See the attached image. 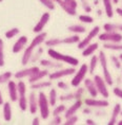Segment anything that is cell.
Returning <instances> with one entry per match:
<instances>
[{
	"label": "cell",
	"mask_w": 122,
	"mask_h": 125,
	"mask_svg": "<svg viewBox=\"0 0 122 125\" xmlns=\"http://www.w3.org/2000/svg\"><path fill=\"white\" fill-rule=\"evenodd\" d=\"M116 13H117L119 16L122 17V8H117L116 9Z\"/></svg>",
	"instance_id": "f5cc1de1"
},
{
	"label": "cell",
	"mask_w": 122,
	"mask_h": 125,
	"mask_svg": "<svg viewBox=\"0 0 122 125\" xmlns=\"http://www.w3.org/2000/svg\"><path fill=\"white\" fill-rule=\"evenodd\" d=\"M92 107H89V106H87L86 108H84L83 109V114H86V115H89V114H92V109H90Z\"/></svg>",
	"instance_id": "681fc988"
},
{
	"label": "cell",
	"mask_w": 122,
	"mask_h": 125,
	"mask_svg": "<svg viewBox=\"0 0 122 125\" xmlns=\"http://www.w3.org/2000/svg\"><path fill=\"white\" fill-rule=\"evenodd\" d=\"M77 121H78V117L76 115H71V117L66 118V122H64V124L65 125H74L77 123Z\"/></svg>",
	"instance_id": "7bdbcfd3"
},
{
	"label": "cell",
	"mask_w": 122,
	"mask_h": 125,
	"mask_svg": "<svg viewBox=\"0 0 122 125\" xmlns=\"http://www.w3.org/2000/svg\"><path fill=\"white\" fill-rule=\"evenodd\" d=\"M1 1H2V0H0V2H1Z\"/></svg>",
	"instance_id": "be15d7a7"
},
{
	"label": "cell",
	"mask_w": 122,
	"mask_h": 125,
	"mask_svg": "<svg viewBox=\"0 0 122 125\" xmlns=\"http://www.w3.org/2000/svg\"><path fill=\"white\" fill-rule=\"evenodd\" d=\"M26 43H27V37L26 36H20L13 46V53L16 54V53H19L20 51H22L24 49V47L26 46Z\"/></svg>",
	"instance_id": "ac0fdd59"
},
{
	"label": "cell",
	"mask_w": 122,
	"mask_h": 125,
	"mask_svg": "<svg viewBox=\"0 0 122 125\" xmlns=\"http://www.w3.org/2000/svg\"><path fill=\"white\" fill-rule=\"evenodd\" d=\"M46 32H40L37 34L36 37H34V39L32 40V42H31V45L25 48V51H24V54L22 55V58H21V64L23 65V66H25L30 62V59L32 57L33 53H34V50H35L37 47L40 46L42 42H45V38H46Z\"/></svg>",
	"instance_id": "6da1fadb"
},
{
	"label": "cell",
	"mask_w": 122,
	"mask_h": 125,
	"mask_svg": "<svg viewBox=\"0 0 122 125\" xmlns=\"http://www.w3.org/2000/svg\"><path fill=\"white\" fill-rule=\"evenodd\" d=\"M49 103L51 106H55L56 103H57V99H58V95H57V91H56V89H51V91H49Z\"/></svg>",
	"instance_id": "1f68e13d"
},
{
	"label": "cell",
	"mask_w": 122,
	"mask_h": 125,
	"mask_svg": "<svg viewBox=\"0 0 122 125\" xmlns=\"http://www.w3.org/2000/svg\"><path fill=\"white\" fill-rule=\"evenodd\" d=\"M99 62H100V66H101V69H102V72H103V79L106 82V84L109 86H112L114 84V81H113V77H112V74L109 73L108 71V65H107V58H106V55L103 51H100L99 53Z\"/></svg>",
	"instance_id": "277c9868"
},
{
	"label": "cell",
	"mask_w": 122,
	"mask_h": 125,
	"mask_svg": "<svg viewBox=\"0 0 122 125\" xmlns=\"http://www.w3.org/2000/svg\"><path fill=\"white\" fill-rule=\"evenodd\" d=\"M103 48L107 50H113V51H122V43H114V42H105L103 45Z\"/></svg>",
	"instance_id": "f546056e"
},
{
	"label": "cell",
	"mask_w": 122,
	"mask_h": 125,
	"mask_svg": "<svg viewBox=\"0 0 122 125\" xmlns=\"http://www.w3.org/2000/svg\"><path fill=\"white\" fill-rule=\"evenodd\" d=\"M117 124H118V125H122V120H121V121H118Z\"/></svg>",
	"instance_id": "91938a15"
},
{
	"label": "cell",
	"mask_w": 122,
	"mask_h": 125,
	"mask_svg": "<svg viewBox=\"0 0 122 125\" xmlns=\"http://www.w3.org/2000/svg\"><path fill=\"white\" fill-rule=\"evenodd\" d=\"M38 109L40 110V117L46 120L49 117V103L44 92L40 91L38 94Z\"/></svg>",
	"instance_id": "3957f363"
},
{
	"label": "cell",
	"mask_w": 122,
	"mask_h": 125,
	"mask_svg": "<svg viewBox=\"0 0 122 125\" xmlns=\"http://www.w3.org/2000/svg\"><path fill=\"white\" fill-rule=\"evenodd\" d=\"M42 53H43V49H42V48H38V49H37V51L35 52V54L33 53L34 55H32V57H31L30 62H35L37 59L40 58V56H41Z\"/></svg>",
	"instance_id": "74e56055"
},
{
	"label": "cell",
	"mask_w": 122,
	"mask_h": 125,
	"mask_svg": "<svg viewBox=\"0 0 122 125\" xmlns=\"http://www.w3.org/2000/svg\"><path fill=\"white\" fill-rule=\"evenodd\" d=\"M112 1H113V3H118L119 0H112Z\"/></svg>",
	"instance_id": "680465c9"
},
{
	"label": "cell",
	"mask_w": 122,
	"mask_h": 125,
	"mask_svg": "<svg viewBox=\"0 0 122 125\" xmlns=\"http://www.w3.org/2000/svg\"><path fill=\"white\" fill-rule=\"evenodd\" d=\"M99 2H100V0H94V4L95 5H98Z\"/></svg>",
	"instance_id": "6f0895ef"
},
{
	"label": "cell",
	"mask_w": 122,
	"mask_h": 125,
	"mask_svg": "<svg viewBox=\"0 0 122 125\" xmlns=\"http://www.w3.org/2000/svg\"><path fill=\"white\" fill-rule=\"evenodd\" d=\"M3 96H2V93L0 91V105H3Z\"/></svg>",
	"instance_id": "11a10c76"
},
{
	"label": "cell",
	"mask_w": 122,
	"mask_h": 125,
	"mask_svg": "<svg viewBox=\"0 0 122 125\" xmlns=\"http://www.w3.org/2000/svg\"><path fill=\"white\" fill-rule=\"evenodd\" d=\"M94 83H95L99 94H101V96H103L104 99H107L109 96V92L107 90V86H106L107 84H106L104 79L100 75H95L94 76Z\"/></svg>",
	"instance_id": "ba28073f"
},
{
	"label": "cell",
	"mask_w": 122,
	"mask_h": 125,
	"mask_svg": "<svg viewBox=\"0 0 122 125\" xmlns=\"http://www.w3.org/2000/svg\"><path fill=\"white\" fill-rule=\"evenodd\" d=\"M48 54L49 55V57L53 58L54 61H59V62H66V64L71 65L72 67H77L79 65V61L77 58L73 57V56H70V55H65V54H62V53L56 51L53 48H49L48 50Z\"/></svg>",
	"instance_id": "7a4b0ae2"
},
{
	"label": "cell",
	"mask_w": 122,
	"mask_h": 125,
	"mask_svg": "<svg viewBox=\"0 0 122 125\" xmlns=\"http://www.w3.org/2000/svg\"><path fill=\"white\" fill-rule=\"evenodd\" d=\"M57 86H58L60 89H63V90H67L68 88H70V86H68V84H66L65 82H62V81H60V82H58Z\"/></svg>",
	"instance_id": "c3c4849f"
},
{
	"label": "cell",
	"mask_w": 122,
	"mask_h": 125,
	"mask_svg": "<svg viewBox=\"0 0 122 125\" xmlns=\"http://www.w3.org/2000/svg\"><path fill=\"white\" fill-rule=\"evenodd\" d=\"M17 89H18V104L22 111H25L27 108V100H26V86L25 83L20 81L17 84Z\"/></svg>",
	"instance_id": "5b68a950"
},
{
	"label": "cell",
	"mask_w": 122,
	"mask_h": 125,
	"mask_svg": "<svg viewBox=\"0 0 122 125\" xmlns=\"http://www.w3.org/2000/svg\"><path fill=\"white\" fill-rule=\"evenodd\" d=\"M3 118L7 122L12 120V107L8 102L3 103Z\"/></svg>",
	"instance_id": "4316f807"
},
{
	"label": "cell",
	"mask_w": 122,
	"mask_h": 125,
	"mask_svg": "<svg viewBox=\"0 0 122 125\" xmlns=\"http://www.w3.org/2000/svg\"><path fill=\"white\" fill-rule=\"evenodd\" d=\"M78 19H79L81 22H84V23H93V17L89 16V15H80L79 17H78Z\"/></svg>",
	"instance_id": "f35d334b"
},
{
	"label": "cell",
	"mask_w": 122,
	"mask_h": 125,
	"mask_svg": "<svg viewBox=\"0 0 122 125\" xmlns=\"http://www.w3.org/2000/svg\"><path fill=\"white\" fill-rule=\"evenodd\" d=\"M81 105H82V101H81V100H77V101L75 102L73 105H71V107H70V108L65 109V114H64V117H65V119L76 114V112H77V111L80 109Z\"/></svg>",
	"instance_id": "d6986e66"
},
{
	"label": "cell",
	"mask_w": 122,
	"mask_h": 125,
	"mask_svg": "<svg viewBox=\"0 0 122 125\" xmlns=\"http://www.w3.org/2000/svg\"><path fill=\"white\" fill-rule=\"evenodd\" d=\"M79 42H80V37L78 36V34H75V35L72 36L64 37L62 39V45H74V43H78Z\"/></svg>",
	"instance_id": "83f0119b"
},
{
	"label": "cell",
	"mask_w": 122,
	"mask_h": 125,
	"mask_svg": "<svg viewBox=\"0 0 122 125\" xmlns=\"http://www.w3.org/2000/svg\"><path fill=\"white\" fill-rule=\"evenodd\" d=\"M113 92H114V94L116 96H118L119 99H122V89L120 87H115V88L113 89Z\"/></svg>",
	"instance_id": "7dc6e473"
},
{
	"label": "cell",
	"mask_w": 122,
	"mask_h": 125,
	"mask_svg": "<svg viewBox=\"0 0 122 125\" xmlns=\"http://www.w3.org/2000/svg\"><path fill=\"white\" fill-rule=\"evenodd\" d=\"M103 29L106 32H122V23H105Z\"/></svg>",
	"instance_id": "d4e9b609"
},
{
	"label": "cell",
	"mask_w": 122,
	"mask_h": 125,
	"mask_svg": "<svg viewBox=\"0 0 122 125\" xmlns=\"http://www.w3.org/2000/svg\"><path fill=\"white\" fill-rule=\"evenodd\" d=\"M61 122H62V119L60 115H54V119L51 121V125H60L61 124Z\"/></svg>",
	"instance_id": "bcb514c9"
},
{
	"label": "cell",
	"mask_w": 122,
	"mask_h": 125,
	"mask_svg": "<svg viewBox=\"0 0 122 125\" xmlns=\"http://www.w3.org/2000/svg\"><path fill=\"white\" fill-rule=\"evenodd\" d=\"M67 30L72 33H75V34H82V33L86 32L85 27L82 26V24H73V26L68 27Z\"/></svg>",
	"instance_id": "f1b7e54d"
},
{
	"label": "cell",
	"mask_w": 122,
	"mask_h": 125,
	"mask_svg": "<svg viewBox=\"0 0 122 125\" xmlns=\"http://www.w3.org/2000/svg\"><path fill=\"white\" fill-rule=\"evenodd\" d=\"M120 115H122V110H121V114H120Z\"/></svg>",
	"instance_id": "6125c7cd"
},
{
	"label": "cell",
	"mask_w": 122,
	"mask_h": 125,
	"mask_svg": "<svg viewBox=\"0 0 122 125\" xmlns=\"http://www.w3.org/2000/svg\"><path fill=\"white\" fill-rule=\"evenodd\" d=\"M17 34H19V29H18V28H12V29H10L8 31L5 32V37H7L8 39H11L16 36Z\"/></svg>",
	"instance_id": "d590c367"
},
{
	"label": "cell",
	"mask_w": 122,
	"mask_h": 125,
	"mask_svg": "<svg viewBox=\"0 0 122 125\" xmlns=\"http://www.w3.org/2000/svg\"><path fill=\"white\" fill-rule=\"evenodd\" d=\"M27 106H29L30 112L31 114H36L38 110V99L36 98V94L34 92L30 93L29 96V101H27Z\"/></svg>",
	"instance_id": "2e32d148"
},
{
	"label": "cell",
	"mask_w": 122,
	"mask_h": 125,
	"mask_svg": "<svg viewBox=\"0 0 122 125\" xmlns=\"http://www.w3.org/2000/svg\"><path fill=\"white\" fill-rule=\"evenodd\" d=\"M81 2H82V8H83L84 12H87V13L92 12V7L89 4V2H87L86 0H81Z\"/></svg>",
	"instance_id": "f6af8a7d"
},
{
	"label": "cell",
	"mask_w": 122,
	"mask_h": 125,
	"mask_svg": "<svg viewBox=\"0 0 122 125\" xmlns=\"http://www.w3.org/2000/svg\"><path fill=\"white\" fill-rule=\"evenodd\" d=\"M84 87H85V89L87 90V92L90 94V96H93V98H96V96L99 94L98 90L96 88L95 83H94V80L84 79Z\"/></svg>",
	"instance_id": "9a60e30c"
},
{
	"label": "cell",
	"mask_w": 122,
	"mask_h": 125,
	"mask_svg": "<svg viewBox=\"0 0 122 125\" xmlns=\"http://www.w3.org/2000/svg\"><path fill=\"white\" fill-rule=\"evenodd\" d=\"M13 76V73L11 71H7L0 74V84H4V83H8V81L11 80V77Z\"/></svg>",
	"instance_id": "836d02e7"
},
{
	"label": "cell",
	"mask_w": 122,
	"mask_h": 125,
	"mask_svg": "<svg viewBox=\"0 0 122 125\" xmlns=\"http://www.w3.org/2000/svg\"><path fill=\"white\" fill-rule=\"evenodd\" d=\"M49 74V70H48V69H45V70H39L38 72L34 73L33 75L30 76L29 82H30V84L35 83V82H38V81L43 80L45 76H48Z\"/></svg>",
	"instance_id": "ffe728a7"
},
{
	"label": "cell",
	"mask_w": 122,
	"mask_h": 125,
	"mask_svg": "<svg viewBox=\"0 0 122 125\" xmlns=\"http://www.w3.org/2000/svg\"><path fill=\"white\" fill-rule=\"evenodd\" d=\"M53 1L56 2V3H58L59 5H60V7H61L62 4H63V0H53Z\"/></svg>",
	"instance_id": "db71d44e"
},
{
	"label": "cell",
	"mask_w": 122,
	"mask_h": 125,
	"mask_svg": "<svg viewBox=\"0 0 122 125\" xmlns=\"http://www.w3.org/2000/svg\"><path fill=\"white\" fill-rule=\"evenodd\" d=\"M99 39L104 42H114L118 43L122 42V34L120 32H105L99 33Z\"/></svg>",
	"instance_id": "52a82bcc"
},
{
	"label": "cell",
	"mask_w": 122,
	"mask_h": 125,
	"mask_svg": "<svg viewBox=\"0 0 122 125\" xmlns=\"http://www.w3.org/2000/svg\"><path fill=\"white\" fill-rule=\"evenodd\" d=\"M112 59V62H113V64H114V66L117 68V69H120L121 68V61H120V58H118V56H112L111 57Z\"/></svg>",
	"instance_id": "ee69618b"
},
{
	"label": "cell",
	"mask_w": 122,
	"mask_h": 125,
	"mask_svg": "<svg viewBox=\"0 0 122 125\" xmlns=\"http://www.w3.org/2000/svg\"><path fill=\"white\" fill-rule=\"evenodd\" d=\"M83 93H84V88H81V87L78 86L76 91L74 92V95H75V100H81V98L83 96Z\"/></svg>",
	"instance_id": "b9f144b4"
},
{
	"label": "cell",
	"mask_w": 122,
	"mask_h": 125,
	"mask_svg": "<svg viewBox=\"0 0 122 125\" xmlns=\"http://www.w3.org/2000/svg\"><path fill=\"white\" fill-rule=\"evenodd\" d=\"M4 66V42L0 38V67Z\"/></svg>",
	"instance_id": "e575fe53"
},
{
	"label": "cell",
	"mask_w": 122,
	"mask_h": 125,
	"mask_svg": "<svg viewBox=\"0 0 122 125\" xmlns=\"http://www.w3.org/2000/svg\"><path fill=\"white\" fill-rule=\"evenodd\" d=\"M40 65L45 68H62V62H59V61H49V59H41Z\"/></svg>",
	"instance_id": "603a6c76"
},
{
	"label": "cell",
	"mask_w": 122,
	"mask_h": 125,
	"mask_svg": "<svg viewBox=\"0 0 122 125\" xmlns=\"http://www.w3.org/2000/svg\"><path fill=\"white\" fill-rule=\"evenodd\" d=\"M41 3L44 5L46 9H49V10H55V2L53 1V0H39Z\"/></svg>",
	"instance_id": "8d00e7d4"
},
{
	"label": "cell",
	"mask_w": 122,
	"mask_h": 125,
	"mask_svg": "<svg viewBox=\"0 0 122 125\" xmlns=\"http://www.w3.org/2000/svg\"><path fill=\"white\" fill-rule=\"evenodd\" d=\"M39 70H40V68H39V67L33 66V67H31V68H26V69L17 71V72L14 74V76L16 77L17 80H21V79H24L25 76H29V77H30L31 75H33L34 73L38 72Z\"/></svg>",
	"instance_id": "4fadbf2b"
},
{
	"label": "cell",
	"mask_w": 122,
	"mask_h": 125,
	"mask_svg": "<svg viewBox=\"0 0 122 125\" xmlns=\"http://www.w3.org/2000/svg\"><path fill=\"white\" fill-rule=\"evenodd\" d=\"M99 33H100V27H98V26L94 27L93 29L89 31V33L87 34V36L85 37V38L80 40V42H78V49L83 50L87 45H89V43L92 42L93 38H95L97 35H99Z\"/></svg>",
	"instance_id": "9c48e42d"
},
{
	"label": "cell",
	"mask_w": 122,
	"mask_h": 125,
	"mask_svg": "<svg viewBox=\"0 0 122 125\" xmlns=\"http://www.w3.org/2000/svg\"><path fill=\"white\" fill-rule=\"evenodd\" d=\"M8 95L12 102H17L18 101V89H17V84L14 81H8Z\"/></svg>",
	"instance_id": "e0dca14e"
},
{
	"label": "cell",
	"mask_w": 122,
	"mask_h": 125,
	"mask_svg": "<svg viewBox=\"0 0 122 125\" xmlns=\"http://www.w3.org/2000/svg\"><path fill=\"white\" fill-rule=\"evenodd\" d=\"M76 73V69L75 67H71V68H66V69H60L58 71H55L53 73H49V80H59L61 77L67 76V75H73Z\"/></svg>",
	"instance_id": "30bf717a"
},
{
	"label": "cell",
	"mask_w": 122,
	"mask_h": 125,
	"mask_svg": "<svg viewBox=\"0 0 122 125\" xmlns=\"http://www.w3.org/2000/svg\"><path fill=\"white\" fill-rule=\"evenodd\" d=\"M84 103H85L86 106H89V107H93V108H104L109 105V103L106 99L105 100H96L95 98H90V99L84 100Z\"/></svg>",
	"instance_id": "7c38bea8"
},
{
	"label": "cell",
	"mask_w": 122,
	"mask_h": 125,
	"mask_svg": "<svg viewBox=\"0 0 122 125\" xmlns=\"http://www.w3.org/2000/svg\"><path fill=\"white\" fill-rule=\"evenodd\" d=\"M89 72V66H87L86 64H82L79 68V70L76 72L75 74V76L73 77V80H72L71 82V85L75 87V88H77L78 86H80V84L83 82L84 79H85V75Z\"/></svg>",
	"instance_id": "8992f818"
},
{
	"label": "cell",
	"mask_w": 122,
	"mask_h": 125,
	"mask_svg": "<svg viewBox=\"0 0 122 125\" xmlns=\"http://www.w3.org/2000/svg\"><path fill=\"white\" fill-rule=\"evenodd\" d=\"M121 114V105L120 104H116L115 107L113 108V112H112V117L109 119L108 125H115L118 122V115Z\"/></svg>",
	"instance_id": "7402d4cb"
},
{
	"label": "cell",
	"mask_w": 122,
	"mask_h": 125,
	"mask_svg": "<svg viewBox=\"0 0 122 125\" xmlns=\"http://www.w3.org/2000/svg\"><path fill=\"white\" fill-rule=\"evenodd\" d=\"M85 123H86L87 125H95L96 122L94 121V120H92V119H87V120L85 121Z\"/></svg>",
	"instance_id": "816d5d0a"
},
{
	"label": "cell",
	"mask_w": 122,
	"mask_h": 125,
	"mask_svg": "<svg viewBox=\"0 0 122 125\" xmlns=\"http://www.w3.org/2000/svg\"><path fill=\"white\" fill-rule=\"evenodd\" d=\"M99 62V58L98 56L96 55H93L92 58H90V62H89V73L93 74L94 71H95V68L97 66V64Z\"/></svg>",
	"instance_id": "d6a6232c"
},
{
	"label": "cell",
	"mask_w": 122,
	"mask_h": 125,
	"mask_svg": "<svg viewBox=\"0 0 122 125\" xmlns=\"http://www.w3.org/2000/svg\"><path fill=\"white\" fill-rule=\"evenodd\" d=\"M78 7V3L76 0H63V4L61 5V9L65 13L71 15V16H75L77 14L76 9Z\"/></svg>",
	"instance_id": "8fae6325"
},
{
	"label": "cell",
	"mask_w": 122,
	"mask_h": 125,
	"mask_svg": "<svg viewBox=\"0 0 122 125\" xmlns=\"http://www.w3.org/2000/svg\"><path fill=\"white\" fill-rule=\"evenodd\" d=\"M59 100L62 102H65V101H71V100H75V95H74V92H71V93H67V94H62L59 96Z\"/></svg>",
	"instance_id": "60d3db41"
},
{
	"label": "cell",
	"mask_w": 122,
	"mask_h": 125,
	"mask_svg": "<svg viewBox=\"0 0 122 125\" xmlns=\"http://www.w3.org/2000/svg\"><path fill=\"white\" fill-rule=\"evenodd\" d=\"M51 86H52V82H51V81H42V80L31 84V88H32L33 90L48 88V87H51Z\"/></svg>",
	"instance_id": "cb8c5ba5"
},
{
	"label": "cell",
	"mask_w": 122,
	"mask_h": 125,
	"mask_svg": "<svg viewBox=\"0 0 122 125\" xmlns=\"http://www.w3.org/2000/svg\"><path fill=\"white\" fill-rule=\"evenodd\" d=\"M49 18H51V15H49V12H45L44 14H42V16H41V18H40V20L38 21V23H37L36 26L34 27V29H33L34 33L38 34L40 32H42L43 28H44L46 26V23L49 22Z\"/></svg>",
	"instance_id": "5bb4252c"
},
{
	"label": "cell",
	"mask_w": 122,
	"mask_h": 125,
	"mask_svg": "<svg viewBox=\"0 0 122 125\" xmlns=\"http://www.w3.org/2000/svg\"><path fill=\"white\" fill-rule=\"evenodd\" d=\"M65 109H66V108H65V106H64L63 104L56 106L55 109L53 110V115H59L60 114H62V112H64Z\"/></svg>",
	"instance_id": "ab89813d"
},
{
	"label": "cell",
	"mask_w": 122,
	"mask_h": 125,
	"mask_svg": "<svg viewBox=\"0 0 122 125\" xmlns=\"http://www.w3.org/2000/svg\"><path fill=\"white\" fill-rule=\"evenodd\" d=\"M97 15H98V16H101V15H102V11L98 10V11H97Z\"/></svg>",
	"instance_id": "9f6ffc18"
},
{
	"label": "cell",
	"mask_w": 122,
	"mask_h": 125,
	"mask_svg": "<svg viewBox=\"0 0 122 125\" xmlns=\"http://www.w3.org/2000/svg\"><path fill=\"white\" fill-rule=\"evenodd\" d=\"M32 124L33 125H39L40 124V119L38 117H36V118H34V120L32 122Z\"/></svg>",
	"instance_id": "f907efd6"
},
{
	"label": "cell",
	"mask_w": 122,
	"mask_h": 125,
	"mask_svg": "<svg viewBox=\"0 0 122 125\" xmlns=\"http://www.w3.org/2000/svg\"><path fill=\"white\" fill-rule=\"evenodd\" d=\"M119 58H120V61H121V62H122V54L119 55Z\"/></svg>",
	"instance_id": "94428289"
},
{
	"label": "cell",
	"mask_w": 122,
	"mask_h": 125,
	"mask_svg": "<svg viewBox=\"0 0 122 125\" xmlns=\"http://www.w3.org/2000/svg\"><path fill=\"white\" fill-rule=\"evenodd\" d=\"M99 48V45L97 42H94V43H89L87 45L85 48L82 50V56L83 57H87V56H90L95 53L97 50Z\"/></svg>",
	"instance_id": "44dd1931"
},
{
	"label": "cell",
	"mask_w": 122,
	"mask_h": 125,
	"mask_svg": "<svg viewBox=\"0 0 122 125\" xmlns=\"http://www.w3.org/2000/svg\"><path fill=\"white\" fill-rule=\"evenodd\" d=\"M44 42H45V46L46 47H49V48H54V47H57L59 45H62V39L53 37V38H49L48 40H45Z\"/></svg>",
	"instance_id": "4dcf8cb0"
},
{
	"label": "cell",
	"mask_w": 122,
	"mask_h": 125,
	"mask_svg": "<svg viewBox=\"0 0 122 125\" xmlns=\"http://www.w3.org/2000/svg\"><path fill=\"white\" fill-rule=\"evenodd\" d=\"M103 5H104L105 14L108 18L114 17V9H113V1L112 0H102Z\"/></svg>",
	"instance_id": "484cf974"
}]
</instances>
